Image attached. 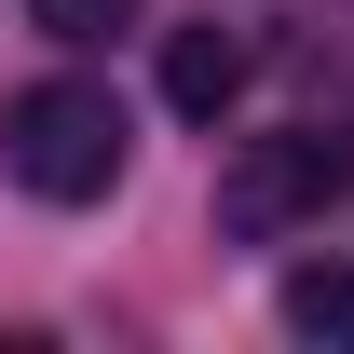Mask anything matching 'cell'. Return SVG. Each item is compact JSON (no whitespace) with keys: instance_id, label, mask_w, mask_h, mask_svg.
Returning a JSON list of instances; mask_svg holds the SVG:
<instances>
[{"instance_id":"cell-5","label":"cell","mask_w":354,"mask_h":354,"mask_svg":"<svg viewBox=\"0 0 354 354\" xmlns=\"http://www.w3.org/2000/svg\"><path fill=\"white\" fill-rule=\"evenodd\" d=\"M136 14H150V0H28V28H41V41H123Z\"/></svg>"},{"instance_id":"cell-2","label":"cell","mask_w":354,"mask_h":354,"mask_svg":"<svg viewBox=\"0 0 354 354\" xmlns=\"http://www.w3.org/2000/svg\"><path fill=\"white\" fill-rule=\"evenodd\" d=\"M354 191V136H327V123H286V136H245L218 164V218L245 232V245H272V232H300V218H327Z\"/></svg>"},{"instance_id":"cell-1","label":"cell","mask_w":354,"mask_h":354,"mask_svg":"<svg viewBox=\"0 0 354 354\" xmlns=\"http://www.w3.org/2000/svg\"><path fill=\"white\" fill-rule=\"evenodd\" d=\"M123 95L109 82H28L14 95V123H0V164L28 205H109L123 191Z\"/></svg>"},{"instance_id":"cell-4","label":"cell","mask_w":354,"mask_h":354,"mask_svg":"<svg viewBox=\"0 0 354 354\" xmlns=\"http://www.w3.org/2000/svg\"><path fill=\"white\" fill-rule=\"evenodd\" d=\"M286 327H300V341H354V259L286 272Z\"/></svg>"},{"instance_id":"cell-3","label":"cell","mask_w":354,"mask_h":354,"mask_svg":"<svg viewBox=\"0 0 354 354\" xmlns=\"http://www.w3.org/2000/svg\"><path fill=\"white\" fill-rule=\"evenodd\" d=\"M232 95H245V41L232 28H164V109L177 123H218Z\"/></svg>"}]
</instances>
